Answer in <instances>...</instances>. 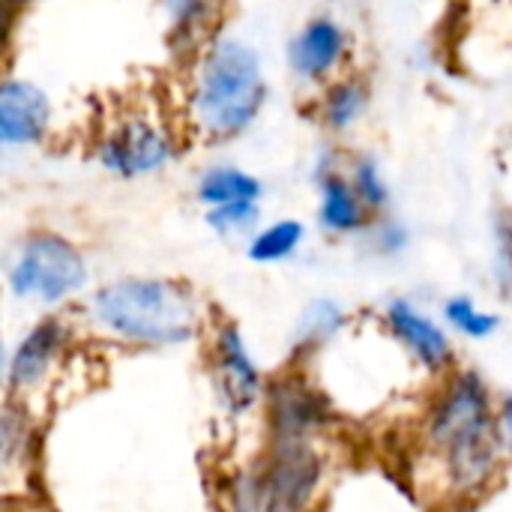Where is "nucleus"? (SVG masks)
Masks as SVG:
<instances>
[{
    "instance_id": "7",
    "label": "nucleus",
    "mask_w": 512,
    "mask_h": 512,
    "mask_svg": "<svg viewBox=\"0 0 512 512\" xmlns=\"http://www.w3.org/2000/svg\"><path fill=\"white\" fill-rule=\"evenodd\" d=\"M261 399L267 402L270 438L318 441L336 423V408L330 396L300 372H285L264 384Z\"/></svg>"
},
{
    "instance_id": "17",
    "label": "nucleus",
    "mask_w": 512,
    "mask_h": 512,
    "mask_svg": "<svg viewBox=\"0 0 512 512\" xmlns=\"http://www.w3.org/2000/svg\"><path fill=\"white\" fill-rule=\"evenodd\" d=\"M309 228L303 219H273L261 222L246 237V258L258 267H273L291 261L306 246Z\"/></svg>"
},
{
    "instance_id": "15",
    "label": "nucleus",
    "mask_w": 512,
    "mask_h": 512,
    "mask_svg": "<svg viewBox=\"0 0 512 512\" xmlns=\"http://www.w3.org/2000/svg\"><path fill=\"white\" fill-rule=\"evenodd\" d=\"M264 180L240 165L216 162L207 165L195 180V201L201 207H219L234 201H264Z\"/></svg>"
},
{
    "instance_id": "13",
    "label": "nucleus",
    "mask_w": 512,
    "mask_h": 512,
    "mask_svg": "<svg viewBox=\"0 0 512 512\" xmlns=\"http://www.w3.org/2000/svg\"><path fill=\"white\" fill-rule=\"evenodd\" d=\"M315 222L327 237H360L372 222V213L360 204L351 189L339 156H324L315 168Z\"/></svg>"
},
{
    "instance_id": "3",
    "label": "nucleus",
    "mask_w": 512,
    "mask_h": 512,
    "mask_svg": "<svg viewBox=\"0 0 512 512\" xmlns=\"http://www.w3.org/2000/svg\"><path fill=\"white\" fill-rule=\"evenodd\" d=\"M90 324L135 348H177L204 324L195 288L171 276H120L99 285L87 300Z\"/></svg>"
},
{
    "instance_id": "14",
    "label": "nucleus",
    "mask_w": 512,
    "mask_h": 512,
    "mask_svg": "<svg viewBox=\"0 0 512 512\" xmlns=\"http://www.w3.org/2000/svg\"><path fill=\"white\" fill-rule=\"evenodd\" d=\"M372 108V84L360 72H342L321 84L315 99V120L330 135L354 132Z\"/></svg>"
},
{
    "instance_id": "9",
    "label": "nucleus",
    "mask_w": 512,
    "mask_h": 512,
    "mask_svg": "<svg viewBox=\"0 0 512 512\" xmlns=\"http://www.w3.org/2000/svg\"><path fill=\"white\" fill-rule=\"evenodd\" d=\"M54 129V102L30 78L0 75V147L30 150L42 147Z\"/></svg>"
},
{
    "instance_id": "12",
    "label": "nucleus",
    "mask_w": 512,
    "mask_h": 512,
    "mask_svg": "<svg viewBox=\"0 0 512 512\" xmlns=\"http://www.w3.org/2000/svg\"><path fill=\"white\" fill-rule=\"evenodd\" d=\"M72 342V327L63 315H45L39 318L24 336L21 342L15 345L12 357L6 360V381H9V390L15 396H24V393H33L39 390L54 366L60 363V357L66 354Z\"/></svg>"
},
{
    "instance_id": "24",
    "label": "nucleus",
    "mask_w": 512,
    "mask_h": 512,
    "mask_svg": "<svg viewBox=\"0 0 512 512\" xmlns=\"http://www.w3.org/2000/svg\"><path fill=\"white\" fill-rule=\"evenodd\" d=\"M228 512H264L258 471H240L228 486Z\"/></svg>"
},
{
    "instance_id": "5",
    "label": "nucleus",
    "mask_w": 512,
    "mask_h": 512,
    "mask_svg": "<svg viewBox=\"0 0 512 512\" xmlns=\"http://www.w3.org/2000/svg\"><path fill=\"white\" fill-rule=\"evenodd\" d=\"M255 471L264 512H312L324 489L327 459L318 441L267 438V453Z\"/></svg>"
},
{
    "instance_id": "6",
    "label": "nucleus",
    "mask_w": 512,
    "mask_h": 512,
    "mask_svg": "<svg viewBox=\"0 0 512 512\" xmlns=\"http://www.w3.org/2000/svg\"><path fill=\"white\" fill-rule=\"evenodd\" d=\"M93 156L105 174L138 180L165 171L180 156V144L162 123L147 117H126L99 138Z\"/></svg>"
},
{
    "instance_id": "10",
    "label": "nucleus",
    "mask_w": 512,
    "mask_h": 512,
    "mask_svg": "<svg viewBox=\"0 0 512 512\" xmlns=\"http://www.w3.org/2000/svg\"><path fill=\"white\" fill-rule=\"evenodd\" d=\"M213 372L228 414H246L261 402L267 381L234 321H219L213 330Z\"/></svg>"
},
{
    "instance_id": "8",
    "label": "nucleus",
    "mask_w": 512,
    "mask_h": 512,
    "mask_svg": "<svg viewBox=\"0 0 512 512\" xmlns=\"http://www.w3.org/2000/svg\"><path fill=\"white\" fill-rule=\"evenodd\" d=\"M351 54V33L348 27L327 12L306 18L285 45L288 72L312 87L327 84L330 78L342 75Z\"/></svg>"
},
{
    "instance_id": "20",
    "label": "nucleus",
    "mask_w": 512,
    "mask_h": 512,
    "mask_svg": "<svg viewBox=\"0 0 512 512\" xmlns=\"http://www.w3.org/2000/svg\"><path fill=\"white\" fill-rule=\"evenodd\" d=\"M441 315H444V321H447L450 330H456L459 336L474 339V342L492 339V336L501 330V324H504V318H501L498 312L483 309L471 294L447 297L444 306H441Z\"/></svg>"
},
{
    "instance_id": "28",
    "label": "nucleus",
    "mask_w": 512,
    "mask_h": 512,
    "mask_svg": "<svg viewBox=\"0 0 512 512\" xmlns=\"http://www.w3.org/2000/svg\"><path fill=\"white\" fill-rule=\"evenodd\" d=\"M12 3H18V6H21V3H27V0H12Z\"/></svg>"
},
{
    "instance_id": "23",
    "label": "nucleus",
    "mask_w": 512,
    "mask_h": 512,
    "mask_svg": "<svg viewBox=\"0 0 512 512\" xmlns=\"http://www.w3.org/2000/svg\"><path fill=\"white\" fill-rule=\"evenodd\" d=\"M360 237H366L372 252L381 255V258H399V255H405L411 249V231L393 213L372 216V222L366 225V231Z\"/></svg>"
},
{
    "instance_id": "25",
    "label": "nucleus",
    "mask_w": 512,
    "mask_h": 512,
    "mask_svg": "<svg viewBox=\"0 0 512 512\" xmlns=\"http://www.w3.org/2000/svg\"><path fill=\"white\" fill-rule=\"evenodd\" d=\"M6 372V342H3V333H0V378Z\"/></svg>"
},
{
    "instance_id": "1",
    "label": "nucleus",
    "mask_w": 512,
    "mask_h": 512,
    "mask_svg": "<svg viewBox=\"0 0 512 512\" xmlns=\"http://www.w3.org/2000/svg\"><path fill=\"white\" fill-rule=\"evenodd\" d=\"M423 441L453 492H480L510 450L507 402H495L492 384L477 369H456L426 411Z\"/></svg>"
},
{
    "instance_id": "11",
    "label": "nucleus",
    "mask_w": 512,
    "mask_h": 512,
    "mask_svg": "<svg viewBox=\"0 0 512 512\" xmlns=\"http://www.w3.org/2000/svg\"><path fill=\"white\" fill-rule=\"evenodd\" d=\"M381 321H384V330L405 348V354L417 366H423L432 375H444L453 369V360H456L453 339L447 327H441V321L432 318L423 306H417L408 297H393L387 300Z\"/></svg>"
},
{
    "instance_id": "22",
    "label": "nucleus",
    "mask_w": 512,
    "mask_h": 512,
    "mask_svg": "<svg viewBox=\"0 0 512 512\" xmlns=\"http://www.w3.org/2000/svg\"><path fill=\"white\" fill-rule=\"evenodd\" d=\"M204 225L219 240H246L261 225V204L258 201H234V204L204 207Z\"/></svg>"
},
{
    "instance_id": "16",
    "label": "nucleus",
    "mask_w": 512,
    "mask_h": 512,
    "mask_svg": "<svg viewBox=\"0 0 512 512\" xmlns=\"http://www.w3.org/2000/svg\"><path fill=\"white\" fill-rule=\"evenodd\" d=\"M348 327V309L333 297H315L303 306L294 324V354L309 357L336 342Z\"/></svg>"
},
{
    "instance_id": "4",
    "label": "nucleus",
    "mask_w": 512,
    "mask_h": 512,
    "mask_svg": "<svg viewBox=\"0 0 512 512\" xmlns=\"http://www.w3.org/2000/svg\"><path fill=\"white\" fill-rule=\"evenodd\" d=\"M90 285L87 252L54 228L27 231L6 264V291L18 303L60 309Z\"/></svg>"
},
{
    "instance_id": "18",
    "label": "nucleus",
    "mask_w": 512,
    "mask_h": 512,
    "mask_svg": "<svg viewBox=\"0 0 512 512\" xmlns=\"http://www.w3.org/2000/svg\"><path fill=\"white\" fill-rule=\"evenodd\" d=\"M225 0H162L168 27L177 33V42H189L198 51L210 36H216V21Z\"/></svg>"
},
{
    "instance_id": "19",
    "label": "nucleus",
    "mask_w": 512,
    "mask_h": 512,
    "mask_svg": "<svg viewBox=\"0 0 512 512\" xmlns=\"http://www.w3.org/2000/svg\"><path fill=\"white\" fill-rule=\"evenodd\" d=\"M351 189L357 192L360 204L372 213V216H384L393 207V186L387 180L384 165L372 156V153H354L345 165H342Z\"/></svg>"
},
{
    "instance_id": "26",
    "label": "nucleus",
    "mask_w": 512,
    "mask_h": 512,
    "mask_svg": "<svg viewBox=\"0 0 512 512\" xmlns=\"http://www.w3.org/2000/svg\"><path fill=\"white\" fill-rule=\"evenodd\" d=\"M6 159H9V150H3V147H0V165H3Z\"/></svg>"
},
{
    "instance_id": "2",
    "label": "nucleus",
    "mask_w": 512,
    "mask_h": 512,
    "mask_svg": "<svg viewBox=\"0 0 512 512\" xmlns=\"http://www.w3.org/2000/svg\"><path fill=\"white\" fill-rule=\"evenodd\" d=\"M270 96L264 57L237 33H216L198 51L189 78V123L207 141H231L249 132Z\"/></svg>"
},
{
    "instance_id": "27",
    "label": "nucleus",
    "mask_w": 512,
    "mask_h": 512,
    "mask_svg": "<svg viewBox=\"0 0 512 512\" xmlns=\"http://www.w3.org/2000/svg\"><path fill=\"white\" fill-rule=\"evenodd\" d=\"M453 512H474V507H459V510H453Z\"/></svg>"
},
{
    "instance_id": "21",
    "label": "nucleus",
    "mask_w": 512,
    "mask_h": 512,
    "mask_svg": "<svg viewBox=\"0 0 512 512\" xmlns=\"http://www.w3.org/2000/svg\"><path fill=\"white\" fill-rule=\"evenodd\" d=\"M30 414L21 402H6L0 408V471H15L30 456Z\"/></svg>"
}]
</instances>
